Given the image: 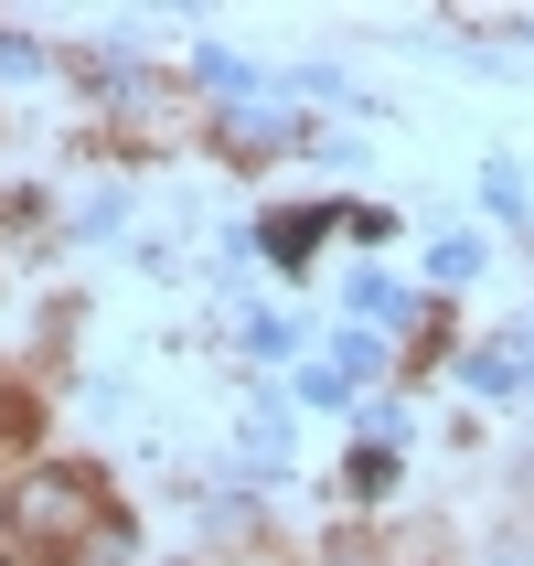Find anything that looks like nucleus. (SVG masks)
I'll use <instances>...</instances> for the list:
<instances>
[{
  "instance_id": "nucleus-2",
  "label": "nucleus",
  "mask_w": 534,
  "mask_h": 566,
  "mask_svg": "<svg viewBox=\"0 0 534 566\" xmlns=\"http://www.w3.org/2000/svg\"><path fill=\"white\" fill-rule=\"evenodd\" d=\"M471 385L481 396H524L534 385V321H513V332H492V343L471 353Z\"/></svg>"
},
{
  "instance_id": "nucleus-3",
  "label": "nucleus",
  "mask_w": 534,
  "mask_h": 566,
  "mask_svg": "<svg viewBox=\"0 0 534 566\" xmlns=\"http://www.w3.org/2000/svg\"><path fill=\"white\" fill-rule=\"evenodd\" d=\"M332 214H343V203H300V214H268V256H279V268H311V256H321V235H332Z\"/></svg>"
},
{
  "instance_id": "nucleus-4",
  "label": "nucleus",
  "mask_w": 534,
  "mask_h": 566,
  "mask_svg": "<svg viewBox=\"0 0 534 566\" xmlns=\"http://www.w3.org/2000/svg\"><path fill=\"white\" fill-rule=\"evenodd\" d=\"M247 460H256V471H279V460H289V439H279V417H268V407L247 417Z\"/></svg>"
},
{
  "instance_id": "nucleus-5",
  "label": "nucleus",
  "mask_w": 534,
  "mask_h": 566,
  "mask_svg": "<svg viewBox=\"0 0 534 566\" xmlns=\"http://www.w3.org/2000/svg\"><path fill=\"white\" fill-rule=\"evenodd\" d=\"M353 492H396V460H385V439L353 449Z\"/></svg>"
},
{
  "instance_id": "nucleus-6",
  "label": "nucleus",
  "mask_w": 534,
  "mask_h": 566,
  "mask_svg": "<svg viewBox=\"0 0 534 566\" xmlns=\"http://www.w3.org/2000/svg\"><path fill=\"white\" fill-rule=\"evenodd\" d=\"M32 64H43V54H32V43H22L11 22H0V75H32Z\"/></svg>"
},
{
  "instance_id": "nucleus-1",
  "label": "nucleus",
  "mask_w": 534,
  "mask_h": 566,
  "mask_svg": "<svg viewBox=\"0 0 534 566\" xmlns=\"http://www.w3.org/2000/svg\"><path fill=\"white\" fill-rule=\"evenodd\" d=\"M107 524H118V503H107L86 471H32L22 492H11V535L32 545V566H75Z\"/></svg>"
},
{
  "instance_id": "nucleus-7",
  "label": "nucleus",
  "mask_w": 534,
  "mask_h": 566,
  "mask_svg": "<svg viewBox=\"0 0 534 566\" xmlns=\"http://www.w3.org/2000/svg\"><path fill=\"white\" fill-rule=\"evenodd\" d=\"M32 214H43L32 192H0V235H11V224H32Z\"/></svg>"
},
{
  "instance_id": "nucleus-8",
  "label": "nucleus",
  "mask_w": 534,
  "mask_h": 566,
  "mask_svg": "<svg viewBox=\"0 0 534 566\" xmlns=\"http://www.w3.org/2000/svg\"><path fill=\"white\" fill-rule=\"evenodd\" d=\"M0 417H22V407H11V396H0Z\"/></svg>"
}]
</instances>
